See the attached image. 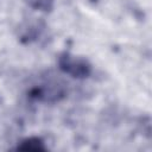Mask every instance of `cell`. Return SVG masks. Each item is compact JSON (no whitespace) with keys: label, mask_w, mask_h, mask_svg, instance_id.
I'll return each mask as SVG.
<instances>
[{"label":"cell","mask_w":152,"mask_h":152,"mask_svg":"<svg viewBox=\"0 0 152 152\" xmlns=\"http://www.w3.org/2000/svg\"><path fill=\"white\" fill-rule=\"evenodd\" d=\"M18 150L24 151H44L45 147L39 138H30L21 142L20 146H18Z\"/></svg>","instance_id":"7a4b0ae2"},{"label":"cell","mask_w":152,"mask_h":152,"mask_svg":"<svg viewBox=\"0 0 152 152\" xmlns=\"http://www.w3.org/2000/svg\"><path fill=\"white\" fill-rule=\"evenodd\" d=\"M59 66L64 72L70 74L72 77H87L90 72V65L84 59L69 55L61 57Z\"/></svg>","instance_id":"6da1fadb"},{"label":"cell","mask_w":152,"mask_h":152,"mask_svg":"<svg viewBox=\"0 0 152 152\" xmlns=\"http://www.w3.org/2000/svg\"><path fill=\"white\" fill-rule=\"evenodd\" d=\"M27 1L37 8H46L49 2V0H27Z\"/></svg>","instance_id":"3957f363"}]
</instances>
